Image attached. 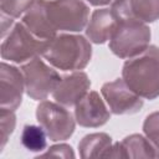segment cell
<instances>
[{
    "instance_id": "1",
    "label": "cell",
    "mask_w": 159,
    "mask_h": 159,
    "mask_svg": "<svg viewBox=\"0 0 159 159\" xmlns=\"http://www.w3.org/2000/svg\"><path fill=\"white\" fill-rule=\"evenodd\" d=\"M122 78L142 98L152 101L159 97V48L149 45L142 53L128 58Z\"/></svg>"
},
{
    "instance_id": "2",
    "label": "cell",
    "mask_w": 159,
    "mask_h": 159,
    "mask_svg": "<svg viewBox=\"0 0 159 159\" xmlns=\"http://www.w3.org/2000/svg\"><path fill=\"white\" fill-rule=\"evenodd\" d=\"M42 57L57 70L80 71L91 61V41L78 34L60 32L48 41Z\"/></svg>"
},
{
    "instance_id": "3",
    "label": "cell",
    "mask_w": 159,
    "mask_h": 159,
    "mask_svg": "<svg viewBox=\"0 0 159 159\" xmlns=\"http://www.w3.org/2000/svg\"><path fill=\"white\" fill-rule=\"evenodd\" d=\"M50 40H41L21 21L16 22L1 42V58L14 63H25L43 55Z\"/></svg>"
},
{
    "instance_id": "4",
    "label": "cell",
    "mask_w": 159,
    "mask_h": 159,
    "mask_svg": "<svg viewBox=\"0 0 159 159\" xmlns=\"http://www.w3.org/2000/svg\"><path fill=\"white\" fill-rule=\"evenodd\" d=\"M152 32L145 22L120 19L109 40V50L119 58H132L142 53L150 42Z\"/></svg>"
},
{
    "instance_id": "5",
    "label": "cell",
    "mask_w": 159,
    "mask_h": 159,
    "mask_svg": "<svg viewBox=\"0 0 159 159\" xmlns=\"http://www.w3.org/2000/svg\"><path fill=\"white\" fill-rule=\"evenodd\" d=\"M47 15L52 27L58 32H80L89 20L86 0H47Z\"/></svg>"
},
{
    "instance_id": "6",
    "label": "cell",
    "mask_w": 159,
    "mask_h": 159,
    "mask_svg": "<svg viewBox=\"0 0 159 159\" xmlns=\"http://www.w3.org/2000/svg\"><path fill=\"white\" fill-rule=\"evenodd\" d=\"M36 120L52 142L68 139L76 128V118L67 107L46 99L36 107Z\"/></svg>"
},
{
    "instance_id": "7",
    "label": "cell",
    "mask_w": 159,
    "mask_h": 159,
    "mask_svg": "<svg viewBox=\"0 0 159 159\" xmlns=\"http://www.w3.org/2000/svg\"><path fill=\"white\" fill-rule=\"evenodd\" d=\"M21 71L25 81V92L34 101H45L55 91L60 73L53 66H48L40 57L32 58L21 65Z\"/></svg>"
},
{
    "instance_id": "8",
    "label": "cell",
    "mask_w": 159,
    "mask_h": 159,
    "mask_svg": "<svg viewBox=\"0 0 159 159\" xmlns=\"http://www.w3.org/2000/svg\"><path fill=\"white\" fill-rule=\"evenodd\" d=\"M101 94L111 113L117 116L134 114L143 108V98L137 94L123 78L106 82L101 88Z\"/></svg>"
},
{
    "instance_id": "9",
    "label": "cell",
    "mask_w": 159,
    "mask_h": 159,
    "mask_svg": "<svg viewBox=\"0 0 159 159\" xmlns=\"http://www.w3.org/2000/svg\"><path fill=\"white\" fill-rule=\"evenodd\" d=\"M25 92V81L21 68L6 63L0 65V108L16 111Z\"/></svg>"
},
{
    "instance_id": "10",
    "label": "cell",
    "mask_w": 159,
    "mask_h": 159,
    "mask_svg": "<svg viewBox=\"0 0 159 159\" xmlns=\"http://www.w3.org/2000/svg\"><path fill=\"white\" fill-rule=\"evenodd\" d=\"M76 122L84 128H98L111 118V111L104 99L96 91H89L75 106Z\"/></svg>"
},
{
    "instance_id": "11",
    "label": "cell",
    "mask_w": 159,
    "mask_h": 159,
    "mask_svg": "<svg viewBox=\"0 0 159 159\" xmlns=\"http://www.w3.org/2000/svg\"><path fill=\"white\" fill-rule=\"evenodd\" d=\"M91 88V81L86 72L83 71H72L68 75L61 76L55 91L52 92L53 99L70 108L75 107L88 92Z\"/></svg>"
},
{
    "instance_id": "12",
    "label": "cell",
    "mask_w": 159,
    "mask_h": 159,
    "mask_svg": "<svg viewBox=\"0 0 159 159\" xmlns=\"http://www.w3.org/2000/svg\"><path fill=\"white\" fill-rule=\"evenodd\" d=\"M120 19L112 7H99L94 10L84 29L87 39L93 43H104L113 36Z\"/></svg>"
},
{
    "instance_id": "13",
    "label": "cell",
    "mask_w": 159,
    "mask_h": 159,
    "mask_svg": "<svg viewBox=\"0 0 159 159\" xmlns=\"http://www.w3.org/2000/svg\"><path fill=\"white\" fill-rule=\"evenodd\" d=\"M111 7L119 19H134L145 24L159 20V0H114Z\"/></svg>"
},
{
    "instance_id": "14",
    "label": "cell",
    "mask_w": 159,
    "mask_h": 159,
    "mask_svg": "<svg viewBox=\"0 0 159 159\" xmlns=\"http://www.w3.org/2000/svg\"><path fill=\"white\" fill-rule=\"evenodd\" d=\"M106 158H157V152L145 135L130 134L114 143Z\"/></svg>"
},
{
    "instance_id": "15",
    "label": "cell",
    "mask_w": 159,
    "mask_h": 159,
    "mask_svg": "<svg viewBox=\"0 0 159 159\" xmlns=\"http://www.w3.org/2000/svg\"><path fill=\"white\" fill-rule=\"evenodd\" d=\"M46 1L35 0L31 7L21 16V22L41 40H51L58 34L50 22Z\"/></svg>"
},
{
    "instance_id": "16",
    "label": "cell",
    "mask_w": 159,
    "mask_h": 159,
    "mask_svg": "<svg viewBox=\"0 0 159 159\" xmlns=\"http://www.w3.org/2000/svg\"><path fill=\"white\" fill-rule=\"evenodd\" d=\"M112 138L107 133H91L84 135L78 143V153L83 159L88 158H106L112 148Z\"/></svg>"
},
{
    "instance_id": "17",
    "label": "cell",
    "mask_w": 159,
    "mask_h": 159,
    "mask_svg": "<svg viewBox=\"0 0 159 159\" xmlns=\"http://www.w3.org/2000/svg\"><path fill=\"white\" fill-rule=\"evenodd\" d=\"M47 134L43 128L39 124H26L24 125L20 135L21 144L25 149L34 153H41L47 147Z\"/></svg>"
},
{
    "instance_id": "18",
    "label": "cell",
    "mask_w": 159,
    "mask_h": 159,
    "mask_svg": "<svg viewBox=\"0 0 159 159\" xmlns=\"http://www.w3.org/2000/svg\"><path fill=\"white\" fill-rule=\"evenodd\" d=\"M16 125L15 111L0 108V152L4 150Z\"/></svg>"
},
{
    "instance_id": "19",
    "label": "cell",
    "mask_w": 159,
    "mask_h": 159,
    "mask_svg": "<svg viewBox=\"0 0 159 159\" xmlns=\"http://www.w3.org/2000/svg\"><path fill=\"white\" fill-rule=\"evenodd\" d=\"M144 135L149 139L152 145L157 152V158L159 157V111L148 114L143 123Z\"/></svg>"
},
{
    "instance_id": "20",
    "label": "cell",
    "mask_w": 159,
    "mask_h": 159,
    "mask_svg": "<svg viewBox=\"0 0 159 159\" xmlns=\"http://www.w3.org/2000/svg\"><path fill=\"white\" fill-rule=\"evenodd\" d=\"M35 2V0H1L0 9L2 15H7L12 19L22 16Z\"/></svg>"
},
{
    "instance_id": "21",
    "label": "cell",
    "mask_w": 159,
    "mask_h": 159,
    "mask_svg": "<svg viewBox=\"0 0 159 159\" xmlns=\"http://www.w3.org/2000/svg\"><path fill=\"white\" fill-rule=\"evenodd\" d=\"M41 158H47V157H53V158H63V159H68V158H75L76 154L72 149L71 145L65 144V143H60V144H55L51 145L45 153H40Z\"/></svg>"
},
{
    "instance_id": "22",
    "label": "cell",
    "mask_w": 159,
    "mask_h": 159,
    "mask_svg": "<svg viewBox=\"0 0 159 159\" xmlns=\"http://www.w3.org/2000/svg\"><path fill=\"white\" fill-rule=\"evenodd\" d=\"M15 24H16V22L14 21L12 17L1 14V37H2V39L10 32V30L14 27Z\"/></svg>"
},
{
    "instance_id": "23",
    "label": "cell",
    "mask_w": 159,
    "mask_h": 159,
    "mask_svg": "<svg viewBox=\"0 0 159 159\" xmlns=\"http://www.w3.org/2000/svg\"><path fill=\"white\" fill-rule=\"evenodd\" d=\"M89 5H92V6H106V5H108V4H112L114 0H86Z\"/></svg>"
}]
</instances>
